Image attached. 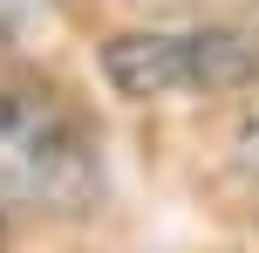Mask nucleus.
Returning <instances> with one entry per match:
<instances>
[{
  "instance_id": "nucleus-3",
  "label": "nucleus",
  "mask_w": 259,
  "mask_h": 253,
  "mask_svg": "<svg viewBox=\"0 0 259 253\" xmlns=\"http://www.w3.org/2000/svg\"><path fill=\"white\" fill-rule=\"evenodd\" d=\"M0 233H7V219H0Z\"/></svg>"
},
{
  "instance_id": "nucleus-2",
  "label": "nucleus",
  "mask_w": 259,
  "mask_h": 253,
  "mask_svg": "<svg viewBox=\"0 0 259 253\" xmlns=\"http://www.w3.org/2000/svg\"><path fill=\"white\" fill-rule=\"evenodd\" d=\"M116 96H225L259 82V27H184V34H116L103 48Z\"/></svg>"
},
{
  "instance_id": "nucleus-1",
  "label": "nucleus",
  "mask_w": 259,
  "mask_h": 253,
  "mask_svg": "<svg viewBox=\"0 0 259 253\" xmlns=\"http://www.w3.org/2000/svg\"><path fill=\"white\" fill-rule=\"evenodd\" d=\"M103 192L96 123L41 76H0V199L34 212H89Z\"/></svg>"
}]
</instances>
